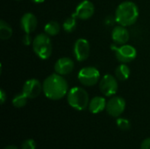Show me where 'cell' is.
<instances>
[{
  "label": "cell",
  "instance_id": "5bb4252c",
  "mask_svg": "<svg viewBox=\"0 0 150 149\" xmlns=\"http://www.w3.org/2000/svg\"><path fill=\"white\" fill-rule=\"evenodd\" d=\"M130 33L126 26L117 25L112 31V40L116 45L127 44L129 40Z\"/></svg>",
  "mask_w": 150,
  "mask_h": 149
},
{
  "label": "cell",
  "instance_id": "d6986e66",
  "mask_svg": "<svg viewBox=\"0 0 150 149\" xmlns=\"http://www.w3.org/2000/svg\"><path fill=\"white\" fill-rule=\"evenodd\" d=\"M76 18L72 14L70 17H69L68 18L65 19V21L63 22L62 24V28L63 30L68 32V33H70L72 32L75 31V29L76 28L77 26V22H76Z\"/></svg>",
  "mask_w": 150,
  "mask_h": 149
},
{
  "label": "cell",
  "instance_id": "52a82bcc",
  "mask_svg": "<svg viewBox=\"0 0 150 149\" xmlns=\"http://www.w3.org/2000/svg\"><path fill=\"white\" fill-rule=\"evenodd\" d=\"M99 90L104 96L108 97H113L119 90L118 79L112 75H105L99 81Z\"/></svg>",
  "mask_w": 150,
  "mask_h": 149
},
{
  "label": "cell",
  "instance_id": "6da1fadb",
  "mask_svg": "<svg viewBox=\"0 0 150 149\" xmlns=\"http://www.w3.org/2000/svg\"><path fill=\"white\" fill-rule=\"evenodd\" d=\"M44 95L51 100H60L69 92V84L63 76L59 74H51L42 83Z\"/></svg>",
  "mask_w": 150,
  "mask_h": 149
},
{
  "label": "cell",
  "instance_id": "9a60e30c",
  "mask_svg": "<svg viewBox=\"0 0 150 149\" xmlns=\"http://www.w3.org/2000/svg\"><path fill=\"white\" fill-rule=\"evenodd\" d=\"M106 100L104 97L97 96L90 100L88 109L93 114H98L102 112L106 108Z\"/></svg>",
  "mask_w": 150,
  "mask_h": 149
},
{
  "label": "cell",
  "instance_id": "8992f818",
  "mask_svg": "<svg viewBox=\"0 0 150 149\" xmlns=\"http://www.w3.org/2000/svg\"><path fill=\"white\" fill-rule=\"evenodd\" d=\"M112 49H114L115 56L117 60L121 63H128L133 61L137 56V51L134 47L128 44L120 45L119 47H112Z\"/></svg>",
  "mask_w": 150,
  "mask_h": 149
},
{
  "label": "cell",
  "instance_id": "277c9868",
  "mask_svg": "<svg viewBox=\"0 0 150 149\" xmlns=\"http://www.w3.org/2000/svg\"><path fill=\"white\" fill-rule=\"evenodd\" d=\"M33 50L41 60H47L53 52V46L49 36L46 33H40L33 39Z\"/></svg>",
  "mask_w": 150,
  "mask_h": 149
},
{
  "label": "cell",
  "instance_id": "d4e9b609",
  "mask_svg": "<svg viewBox=\"0 0 150 149\" xmlns=\"http://www.w3.org/2000/svg\"><path fill=\"white\" fill-rule=\"evenodd\" d=\"M6 99H7V95H6V93H5V91L4 90H0V103H1V105H4V102L6 101Z\"/></svg>",
  "mask_w": 150,
  "mask_h": 149
},
{
  "label": "cell",
  "instance_id": "e0dca14e",
  "mask_svg": "<svg viewBox=\"0 0 150 149\" xmlns=\"http://www.w3.org/2000/svg\"><path fill=\"white\" fill-rule=\"evenodd\" d=\"M45 33L48 36H55L57 35L61 31V25L57 21H49L47 22L44 26Z\"/></svg>",
  "mask_w": 150,
  "mask_h": 149
},
{
  "label": "cell",
  "instance_id": "2e32d148",
  "mask_svg": "<svg viewBox=\"0 0 150 149\" xmlns=\"http://www.w3.org/2000/svg\"><path fill=\"white\" fill-rule=\"evenodd\" d=\"M130 75H131V70L130 68L127 65V63H121L116 68L115 76L118 80L126 81L129 78Z\"/></svg>",
  "mask_w": 150,
  "mask_h": 149
},
{
  "label": "cell",
  "instance_id": "30bf717a",
  "mask_svg": "<svg viewBox=\"0 0 150 149\" xmlns=\"http://www.w3.org/2000/svg\"><path fill=\"white\" fill-rule=\"evenodd\" d=\"M94 12H95L94 4L89 0H83L76 7L73 15L77 19L87 20L93 16Z\"/></svg>",
  "mask_w": 150,
  "mask_h": 149
},
{
  "label": "cell",
  "instance_id": "cb8c5ba5",
  "mask_svg": "<svg viewBox=\"0 0 150 149\" xmlns=\"http://www.w3.org/2000/svg\"><path fill=\"white\" fill-rule=\"evenodd\" d=\"M141 149H150V138L144 140L141 145Z\"/></svg>",
  "mask_w": 150,
  "mask_h": 149
},
{
  "label": "cell",
  "instance_id": "8fae6325",
  "mask_svg": "<svg viewBox=\"0 0 150 149\" xmlns=\"http://www.w3.org/2000/svg\"><path fill=\"white\" fill-rule=\"evenodd\" d=\"M41 91H43L42 84L39 80L35 78L25 81L22 88V92L30 99L39 97Z\"/></svg>",
  "mask_w": 150,
  "mask_h": 149
},
{
  "label": "cell",
  "instance_id": "ba28073f",
  "mask_svg": "<svg viewBox=\"0 0 150 149\" xmlns=\"http://www.w3.org/2000/svg\"><path fill=\"white\" fill-rule=\"evenodd\" d=\"M73 53L76 60L79 62H83L88 59L91 53V46L87 40L80 38L76 40L73 47Z\"/></svg>",
  "mask_w": 150,
  "mask_h": 149
},
{
  "label": "cell",
  "instance_id": "4fadbf2b",
  "mask_svg": "<svg viewBox=\"0 0 150 149\" xmlns=\"http://www.w3.org/2000/svg\"><path fill=\"white\" fill-rule=\"evenodd\" d=\"M38 20L36 16L32 12H25L20 18V26L25 33L31 34L37 27Z\"/></svg>",
  "mask_w": 150,
  "mask_h": 149
},
{
  "label": "cell",
  "instance_id": "3957f363",
  "mask_svg": "<svg viewBox=\"0 0 150 149\" xmlns=\"http://www.w3.org/2000/svg\"><path fill=\"white\" fill-rule=\"evenodd\" d=\"M68 104L76 111H83L89 106L90 98L87 91L82 87H73L67 94Z\"/></svg>",
  "mask_w": 150,
  "mask_h": 149
},
{
  "label": "cell",
  "instance_id": "5b68a950",
  "mask_svg": "<svg viewBox=\"0 0 150 149\" xmlns=\"http://www.w3.org/2000/svg\"><path fill=\"white\" fill-rule=\"evenodd\" d=\"M77 79L79 83L84 86H94L100 81V73L99 70L95 67H84L79 70Z\"/></svg>",
  "mask_w": 150,
  "mask_h": 149
},
{
  "label": "cell",
  "instance_id": "7a4b0ae2",
  "mask_svg": "<svg viewBox=\"0 0 150 149\" xmlns=\"http://www.w3.org/2000/svg\"><path fill=\"white\" fill-rule=\"evenodd\" d=\"M139 8L131 1L120 3L115 11V21L123 26H131L134 25L139 18Z\"/></svg>",
  "mask_w": 150,
  "mask_h": 149
},
{
  "label": "cell",
  "instance_id": "7c38bea8",
  "mask_svg": "<svg viewBox=\"0 0 150 149\" xmlns=\"http://www.w3.org/2000/svg\"><path fill=\"white\" fill-rule=\"evenodd\" d=\"M75 68V63L72 59L69 57H61L54 63V69L56 74L66 76L70 74Z\"/></svg>",
  "mask_w": 150,
  "mask_h": 149
},
{
  "label": "cell",
  "instance_id": "83f0119b",
  "mask_svg": "<svg viewBox=\"0 0 150 149\" xmlns=\"http://www.w3.org/2000/svg\"><path fill=\"white\" fill-rule=\"evenodd\" d=\"M14 1H21V0H14Z\"/></svg>",
  "mask_w": 150,
  "mask_h": 149
},
{
  "label": "cell",
  "instance_id": "603a6c76",
  "mask_svg": "<svg viewBox=\"0 0 150 149\" xmlns=\"http://www.w3.org/2000/svg\"><path fill=\"white\" fill-rule=\"evenodd\" d=\"M22 41H23L25 46H30L33 44V40L32 39V37L29 33H25V35L22 38Z\"/></svg>",
  "mask_w": 150,
  "mask_h": 149
},
{
  "label": "cell",
  "instance_id": "484cf974",
  "mask_svg": "<svg viewBox=\"0 0 150 149\" xmlns=\"http://www.w3.org/2000/svg\"><path fill=\"white\" fill-rule=\"evenodd\" d=\"M31 1L34 4H42L45 2V0H31Z\"/></svg>",
  "mask_w": 150,
  "mask_h": 149
},
{
  "label": "cell",
  "instance_id": "4316f807",
  "mask_svg": "<svg viewBox=\"0 0 150 149\" xmlns=\"http://www.w3.org/2000/svg\"><path fill=\"white\" fill-rule=\"evenodd\" d=\"M4 149H18L17 147H15V146H7V147H5Z\"/></svg>",
  "mask_w": 150,
  "mask_h": 149
},
{
  "label": "cell",
  "instance_id": "44dd1931",
  "mask_svg": "<svg viewBox=\"0 0 150 149\" xmlns=\"http://www.w3.org/2000/svg\"><path fill=\"white\" fill-rule=\"evenodd\" d=\"M116 124H117V126L123 131H127L131 127L130 121L127 119H124V118H118Z\"/></svg>",
  "mask_w": 150,
  "mask_h": 149
},
{
  "label": "cell",
  "instance_id": "ffe728a7",
  "mask_svg": "<svg viewBox=\"0 0 150 149\" xmlns=\"http://www.w3.org/2000/svg\"><path fill=\"white\" fill-rule=\"evenodd\" d=\"M27 99L28 97L22 92L19 94H17L13 98H12V105L16 108H22L27 104Z\"/></svg>",
  "mask_w": 150,
  "mask_h": 149
},
{
  "label": "cell",
  "instance_id": "7402d4cb",
  "mask_svg": "<svg viewBox=\"0 0 150 149\" xmlns=\"http://www.w3.org/2000/svg\"><path fill=\"white\" fill-rule=\"evenodd\" d=\"M21 149H36V143L32 139L25 140L21 145Z\"/></svg>",
  "mask_w": 150,
  "mask_h": 149
},
{
  "label": "cell",
  "instance_id": "9c48e42d",
  "mask_svg": "<svg viewBox=\"0 0 150 149\" xmlns=\"http://www.w3.org/2000/svg\"><path fill=\"white\" fill-rule=\"evenodd\" d=\"M126 109V101L121 97H112L106 104L107 113L114 118H119Z\"/></svg>",
  "mask_w": 150,
  "mask_h": 149
},
{
  "label": "cell",
  "instance_id": "ac0fdd59",
  "mask_svg": "<svg viewBox=\"0 0 150 149\" xmlns=\"http://www.w3.org/2000/svg\"><path fill=\"white\" fill-rule=\"evenodd\" d=\"M13 31L11 26L4 20L0 21V39L3 40H9L12 36Z\"/></svg>",
  "mask_w": 150,
  "mask_h": 149
}]
</instances>
